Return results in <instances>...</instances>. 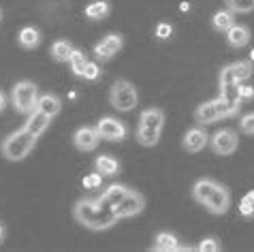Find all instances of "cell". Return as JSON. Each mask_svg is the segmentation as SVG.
Masks as SVG:
<instances>
[{
    "mask_svg": "<svg viewBox=\"0 0 254 252\" xmlns=\"http://www.w3.org/2000/svg\"><path fill=\"white\" fill-rule=\"evenodd\" d=\"M73 216L81 227L90 231H107L120 220L116 209L101 199H79L73 205Z\"/></svg>",
    "mask_w": 254,
    "mask_h": 252,
    "instance_id": "6da1fadb",
    "label": "cell"
},
{
    "mask_svg": "<svg viewBox=\"0 0 254 252\" xmlns=\"http://www.w3.org/2000/svg\"><path fill=\"white\" fill-rule=\"evenodd\" d=\"M192 199L196 203H201V205L205 207L209 214H216V216L227 214L229 212V205H231V194H229V190L222 184H218L216 180H209V178H203V180H196L194 182V186H192Z\"/></svg>",
    "mask_w": 254,
    "mask_h": 252,
    "instance_id": "7a4b0ae2",
    "label": "cell"
},
{
    "mask_svg": "<svg viewBox=\"0 0 254 252\" xmlns=\"http://www.w3.org/2000/svg\"><path fill=\"white\" fill-rule=\"evenodd\" d=\"M165 128V111L158 107H150L145 109L139 118V126H137V141L145 148H152L160 141V132Z\"/></svg>",
    "mask_w": 254,
    "mask_h": 252,
    "instance_id": "3957f363",
    "label": "cell"
},
{
    "mask_svg": "<svg viewBox=\"0 0 254 252\" xmlns=\"http://www.w3.org/2000/svg\"><path fill=\"white\" fill-rule=\"evenodd\" d=\"M34 145H37V137H34L30 130L19 128L15 132H11L9 137H4L0 150H2V156L6 160H11V163H19V160H24L28 154L34 150Z\"/></svg>",
    "mask_w": 254,
    "mask_h": 252,
    "instance_id": "277c9868",
    "label": "cell"
},
{
    "mask_svg": "<svg viewBox=\"0 0 254 252\" xmlns=\"http://www.w3.org/2000/svg\"><path fill=\"white\" fill-rule=\"evenodd\" d=\"M11 103H13V107H15L17 114H24V116L32 114V111L37 109V103H39V88L28 79L17 81L11 90Z\"/></svg>",
    "mask_w": 254,
    "mask_h": 252,
    "instance_id": "5b68a950",
    "label": "cell"
},
{
    "mask_svg": "<svg viewBox=\"0 0 254 252\" xmlns=\"http://www.w3.org/2000/svg\"><path fill=\"white\" fill-rule=\"evenodd\" d=\"M109 103L116 111H132L139 105L137 88L128 79H118L109 90Z\"/></svg>",
    "mask_w": 254,
    "mask_h": 252,
    "instance_id": "8992f818",
    "label": "cell"
},
{
    "mask_svg": "<svg viewBox=\"0 0 254 252\" xmlns=\"http://www.w3.org/2000/svg\"><path fill=\"white\" fill-rule=\"evenodd\" d=\"M207 143L211 145V150H214V154H218V156H231V154L237 150L239 139L233 128H220L209 137Z\"/></svg>",
    "mask_w": 254,
    "mask_h": 252,
    "instance_id": "52a82bcc",
    "label": "cell"
},
{
    "mask_svg": "<svg viewBox=\"0 0 254 252\" xmlns=\"http://www.w3.org/2000/svg\"><path fill=\"white\" fill-rule=\"evenodd\" d=\"M96 130L105 141H124V137H126V126L118 118H111V116L101 118L96 122Z\"/></svg>",
    "mask_w": 254,
    "mask_h": 252,
    "instance_id": "ba28073f",
    "label": "cell"
},
{
    "mask_svg": "<svg viewBox=\"0 0 254 252\" xmlns=\"http://www.w3.org/2000/svg\"><path fill=\"white\" fill-rule=\"evenodd\" d=\"M143 207H145L143 194L128 188V192L124 194V199L118 203L116 214H118V218H130V216H137V214L143 212Z\"/></svg>",
    "mask_w": 254,
    "mask_h": 252,
    "instance_id": "9c48e42d",
    "label": "cell"
},
{
    "mask_svg": "<svg viewBox=\"0 0 254 252\" xmlns=\"http://www.w3.org/2000/svg\"><path fill=\"white\" fill-rule=\"evenodd\" d=\"M101 143V135H98L96 126H81L73 135V145L79 152H92Z\"/></svg>",
    "mask_w": 254,
    "mask_h": 252,
    "instance_id": "30bf717a",
    "label": "cell"
},
{
    "mask_svg": "<svg viewBox=\"0 0 254 252\" xmlns=\"http://www.w3.org/2000/svg\"><path fill=\"white\" fill-rule=\"evenodd\" d=\"M122 45H124L122 34H107L101 43L94 45V56L98 60H109L122 50Z\"/></svg>",
    "mask_w": 254,
    "mask_h": 252,
    "instance_id": "8fae6325",
    "label": "cell"
},
{
    "mask_svg": "<svg viewBox=\"0 0 254 252\" xmlns=\"http://www.w3.org/2000/svg\"><path fill=\"white\" fill-rule=\"evenodd\" d=\"M207 141H209L207 132L203 130L201 126H192V128H188V130H186V135H184V141H182V145H184V150H186V152L196 154V152H201L203 148H205Z\"/></svg>",
    "mask_w": 254,
    "mask_h": 252,
    "instance_id": "7c38bea8",
    "label": "cell"
},
{
    "mask_svg": "<svg viewBox=\"0 0 254 252\" xmlns=\"http://www.w3.org/2000/svg\"><path fill=\"white\" fill-rule=\"evenodd\" d=\"M222 118V109H220V103L216 101H207V103H201L199 107L194 109V120L199 124H211L216 120Z\"/></svg>",
    "mask_w": 254,
    "mask_h": 252,
    "instance_id": "4fadbf2b",
    "label": "cell"
},
{
    "mask_svg": "<svg viewBox=\"0 0 254 252\" xmlns=\"http://www.w3.org/2000/svg\"><path fill=\"white\" fill-rule=\"evenodd\" d=\"M49 124H52V118L45 116L43 111L34 109L32 114H28V120H26V124H24V128H26V130H30L32 135L39 139V137L49 128Z\"/></svg>",
    "mask_w": 254,
    "mask_h": 252,
    "instance_id": "5bb4252c",
    "label": "cell"
},
{
    "mask_svg": "<svg viewBox=\"0 0 254 252\" xmlns=\"http://www.w3.org/2000/svg\"><path fill=\"white\" fill-rule=\"evenodd\" d=\"M250 39H252V32H250V28L244 26V24H233L227 30V41H229L231 47H235V50L246 47L250 43Z\"/></svg>",
    "mask_w": 254,
    "mask_h": 252,
    "instance_id": "9a60e30c",
    "label": "cell"
},
{
    "mask_svg": "<svg viewBox=\"0 0 254 252\" xmlns=\"http://www.w3.org/2000/svg\"><path fill=\"white\" fill-rule=\"evenodd\" d=\"M37 109H39V111H43V114L49 116V118H56V116L60 114V109H62V101H60L56 94L47 92V94H43V96H39Z\"/></svg>",
    "mask_w": 254,
    "mask_h": 252,
    "instance_id": "2e32d148",
    "label": "cell"
},
{
    "mask_svg": "<svg viewBox=\"0 0 254 252\" xmlns=\"http://www.w3.org/2000/svg\"><path fill=\"white\" fill-rule=\"evenodd\" d=\"M220 99H224L229 103V107L235 111H239L242 107V96H239V83H220Z\"/></svg>",
    "mask_w": 254,
    "mask_h": 252,
    "instance_id": "e0dca14e",
    "label": "cell"
},
{
    "mask_svg": "<svg viewBox=\"0 0 254 252\" xmlns=\"http://www.w3.org/2000/svg\"><path fill=\"white\" fill-rule=\"evenodd\" d=\"M17 43L24 47V50H34L41 43V32L34 26H24L17 34Z\"/></svg>",
    "mask_w": 254,
    "mask_h": 252,
    "instance_id": "ac0fdd59",
    "label": "cell"
},
{
    "mask_svg": "<svg viewBox=\"0 0 254 252\" xmlns=\"http://www.w3.org/2000/svg\"><path fill=\"white\" fill-rule=\"evenodd\" d=\"M178 248H180L178 237L173 233H169V231H160L156 235V240H154V250H158V252H173Z\"/></svg>",
    "mask_w": 254,
    "mask_h": 252,
    "instance_id": "d6986e66",
    "label": "cell"
},
{
    "mask_svg": "<svg viewBox=\"0 0 254 252\" xmlns=\"http://www.w3.org/2000/svg\"><path fill=\"white\" fill-rule=\"evenodd\" d=\"M94 169L101 173V176L111 178V176H116V173L120 171V163H118L114 156H107V154H103V156H98L94 160Z\"/></svg>",
    "mask_w": 254,
    "mask_h": 252,
    "instance_id": "ffe728a7",
    "label": "cell"
},
{
    "mask_svg": "<svg viewBox=\"0 0 254 252\" xmlns=\"http://www.w3.org/2000/svg\"><path fill=\"white\" fill-rule=\"evenodd\" d=\"M126 192H128V188H126V186L111 184V186L107 188V190L103 192V197H98V199H101L103 203H107L109 207H114V209H116V207H118V203L124 199V194H126Z\"/></svg>",
    "mask_w": 254,
    "mask_h": 252,
    "instance_id": "44dd1931",
    "label": "cell"
},
{
    "mask_svg": "<svg viewBox=\"0 0 254 252\" xmlns=\"http://www.w3.org/2000/svg\"><path fill=\"white\" fill-rule=\"evenodd\" d=\"M229 68H231L233 79H235L237 83H242V81H246V79H250V77H252V71H254V66H252V62H250V60L233 62V64H229Z\"/></svg>",
    "mask_w": 254,
    "mask_h": 252,
    "instance_id": "7402d4cb",
    "label": "cell"
},
{
    "mask_svg": "<svg viewBox=\"0 0 254 252\" xmlns=\"http://www.w3.org/2000/svg\"><path fill=\"white\" fill-rule=\"evenodd\" d=\"M233 24H235V13L231 9L218 11V13H214V17H211V26H214V30H218V32H227Z\"/></svg>",
    "mask_w": 254,
    "mask_h": 252,
    "instance_id": "603a6c76",
    "label": "cell"
},
{
    "mask_svg": "<svg viewBox=\"0 0 254 252\" xmlns=\"http://www.w3.org/2000/svg\"><path fill=\"white\" fill-rule=\"evenodd\" d=\"M75 47H73V43L70 41H64V39H58L56 43L52 45V58L56 60V62H68V56H70V52H73Z\"/></svg>",
    "mask_w": 254,
    "mask_h": 252,
    "instance_id": "cb8c5ba5",
    "label": "cell"
},
{
    "mask_svg": "<svg viewBox=\"0 0 254 252\" xmlns=\"http://www.w3.org/2000/svg\"><path fill=\"white\" fill-rule=\"evenodd\" d=\"M68 64H70V71H73V75L83 77V71H86V64H88L86 54L79 52V50H73V52H70V56H68Z\"/></svg>",
    "mask_w": 254,
    "mask_h": 252,
    "instance_id": "d4e9b609",
    "label": "cell"
},
{
    "mask_svg": "<svg viewBox=\"0 0 254 252\" xmlns=\"http://www.w3.org/2000/svg\"><path fill=\"white\" fill-rule=\"evenodd\" d=\"M107 13H109V2H105V0H96V2L86 6V17L90 19H103Z\"/></svg>",
    "mask_w": 254,
    "mask_h": 252,
    "instance_id": "484cf974",
    "label": "cell"
},
{
    "mask_svg": "<svg viewBox=\"0 0 254 252\" xmlns=\"http://www.w3.org/2000/svg\"><path fill=\"white\" fill-rule=\"evenodd\" d=\"M227 6L233 13H250L254 11V0H227Z\"/></svg>",
    "mask_w": 254,
    "mask_h": 252,
    "instance_id": "4316f807",
    "label": "cell"
},
{
    "mask_svg": "<svg viewBox=\"0 0 254 252\" xmlns=\"http://www.w3.org/2000/svg\"><path fill=\"white\" fill-rule=\"evenodd\" d=\"M196 250L199 252H218L220 250V244H218L216 237H205V240L196 246Z\"/></svg>",
    "mask_w": 254,
    "mask_h": 252,
    "instance_id": "83f0119b",
    "label": "cell"
},
{
    "mask_svg": "<svg viewBox=\"0 0 254 252\" xmlns=\"http://www.w3.org/2000/svg\"><path fill=\"white\" fill-rule=\"evenodd\" d=\"M239 130H242L244 135H254V111L252 114H246L242 118V122H239Z\"/></svg>",
    "mask_w": 254,
    "mask_h": 252,
    "instance_id": "f1b7e54d",
    "label": "cell"
},
{
    "mask_svg": "<svg viewBox=\"0 0 254 252\" xmlns=\"http://www.w3.org/2000/svg\"><path fill=\"white\" fill-rule=\"evenodd\" d=\"M101 77V66L96 64V62H88L86 64V71H83V79H88V81H94Z\"/></svg>",
    "mask_w": 254,
    "mask_h": 252,
    "instance_id": "f546056e",
    "label": "cell"
},
{
    "mask_svg": "<svg viewBox=\"0 0 254 252\" xmlns=\"http://www.w3.org/2000/svg\"><path fill=\"white\" fill-rule=\"evenodd\" d=\"M101 182H103V176L96 171V173H90V176L83 178V186L86 188H98L101 186Z\"/></svg>",
    "mask_w": 254,
    "mask_h": 252,
    "instance_id": "4dcf8cb0",
    "label": "cell"
},
{
    "mask_svg": "<svg viewBox=\"0 0 254 252\" xmlns=\"http://www.w3.org/2000/svg\"><path fill=\"white\" fill-rule=\"evenodd\" d=\"M239 214L246 216V218H250V216H254V205H252L250 201L242 199V203H239Z\"/></svg>",
    "mask_w": 254,
    "mask_h": 252,
    "instance_id": "1f68e13d",
    "label": "cell"
},
{
    "mask_svg": "<svg viewBox=\"0 0 254 252\" xmlns=\"http://www.w3.org/2000/svg\"><path fill=\"white\" fill-rule=\"evenodd\" d=\"M171 32H173L171 24H158V28H156V37L158 39H169L171 37Z\"/></svg>",
    "mask_w": 254,
    "mask_h": 252,
    "instance_id": "d6a6232c",
    "label": "cell"
},
{
    "mask_svg": "<svg viewBox=\"0 0 254 252\" xmlns=\"http://www.w3.org/2000/svg\"><path fill=\"white\" fill-rule=\"evenodd\" d=\"M239 96H242V101H252L254 99V86H242V83H239Z\"/></svg>",
    "mask_w": 254,
    "mask_h": 252,
    "instance_id": "836d02e7",
    "label": "cell"
},
{
    "mask_svg": "<svg viewBox=\"0 0 254 252\" xmlns=\"http://www.w3.org/2000/svg\"><path fill=\"white\" fill-rule=\"evenodd\" d=\"M4 107H6V99H4V94L0 92V114L4 111Z\"/></svg>",
    "mask_w": 254,
    "mask_h": 252,
    "instance_id": "e575fe53",
    "label": "cell"
},
{
    "mask_svg": "<svg viewBox=\"0 0 254 252\" xmlns=\"http://www.w3.org/2000/svg\"><path fill=\"white\" fill-rule=\"evenodd\" d=\"M244 199H246V201H250V203H252V205H254V190H250V192H246V194H244Z\"/></svg>",
    "mask_w": 254,
    "mask_h": 252,
    "instance_id": "d590c367",
    "label": "cell"
},
{
    "mask_svg": "<svg viewBox=\"0 0 254 252\" xmlns=\"http://www.w3.org/2000/svg\"><path fill=\"white\" fill-rule=\"evenodd\" d=\"M4 240V227H2V222H0V242Z\"/></svg>",
    "mask_w": 254,
    "mask_h": 252,
    "instance_id": "8d00e7d4",
    "label": "cell"
},
{
    "mask_svg": "<svg viewBox=\"0 0 254 252\" xmlns=\"http://www.w3.org/2000/svg\"><path fill=\"white\" fill-rule=\"evenodd\" d=\"M250 62H254V50L250 52Z\"/></svg>",
    "mask_w": 254,
    "mask_h": 252,
    "instance_id": "74e56055",
    "label": "cell"
},
{
    "mask_svg": "<svg viewBox=\"0 0 254 252\" xmlns=\"http://www.w3.org/2000/svg\"><path fill=\"white\" fill-rule=\"evenodd\" d=\"M0 19H2V11H0Z\"/></svg>",
    "mask_w": 254,
    "mask_h": 252,
    "instance_id": "f35d334b",
    "label": "cell"
}]
</instances>
